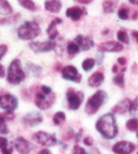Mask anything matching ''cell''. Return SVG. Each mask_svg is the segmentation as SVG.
Here are the masks:
<instances>
[{
    "label": "cell",
    "instance_id": "cell-1",
    "mask_svg": "<svg viewBox=\"0 0 138 154\" xmlns=\"http://www.w3.org/2000/svg\"><path fill=\"white\" fill-rule=\"evenodd\" d=\"M95 128L107 139H113L118 134L116 120L113 113H107L100 116L95 124Z\"/></svg>",
    "mask_w": 138,
    "mask_h": 154
},
{
    "label": "cell",
    "instance_id": "cell-2",
    "mask_svg": "<svg viewBox=\"0 0 138 154\" xmlns=\"http://www.w3.org/2000/svg\"><path fill=\"white\" fill-rule=\"evenodd\" d=\"M26 79L20 59H14L10 62L7 72V82L12 85H18Z\"/></svg>",
    "mask_w": 138,
    "mask_h": 154
},
{
    "label": "cell",
    "instance_id": "cell-3",
    "mask_svg": "<svg viewBox=\"0 0 138 154\" xmlns=\"http://www.w3.org/2000/svg\"><path fill=\"white\" fill-rule=\"evenodd\" d=\"M108 100V95L103 90L96 91L93 96L88 100L85 111L88 115H94L95 114L101 106L103 105Z\"/></svg>",
    "mask_w": 138,
    "mask_h": 154
},
{
    "label": "cell",
    "instance_id": "cell-4",
    "mask_svg": "<svg viewBox=\"0 0 138 154\" xmlns=\"http://www.w3.org/2000/svg\"><path fill=\"white\" fill-rule=\"evenodd\" d=\"M40 26L34 21H26L18 29V36L22 40H31L40 34Z\"/></svg>",
    "mask_w": 138,
    "mask_h": 154
},
{
    "label": "cell",
    "instance_id": "cell-5",
    "mask_svg": "<svg viewBox=\"0 0 138 154\" xmlns=\"http://www.w3.org/2000/svg\"><path fill=\"white\" fill-rule=\"evenodd\" d=\"M55 100H56V96L53 92H52L50 95H45L40 90L35 95L34 103L40 109L46 110L53 105V103H55Z\"/></svg>",
    "mask_w": 138,
    "mask_h": 154
},
{
    "label": "cell",
    "instance_id": "cell-6",
    "mask_svg": "<svg viewBox=\"0 0 138 154\" xmlns=\"http://www.w3.org/2000/svg\"><path fill=\"white\" fill-rule=\"evenodd\" d=\"M67 100H68V105L69 109L72 110H76L78 109L83 100H84V94L82 91H77L74 89L73 88H70L68 89L67 93Z\"/></svg>",
    "mask_w": 138,
    "mask_h": 154
},
{
    "label": "cell",
    "instance_id": "cell-7",
    "mask_svg": "<svg viewBox=\"0 0 138 154\" xmlns=\"http://www.w3.org/2000/svg\"><path fill=\"white\" fill-rule=\"evenodd\" d=\"M18 106L19 100L14 95L0 91V109L6 111H14Z\"/></svg>",
    "mask_w": 138,
    "mask_h": 154
},
{
    "label": "cell",
    "instance_id": "cell-8",
    "mask_svg": "<svg viewBox=\"0 0 138 154\" xmlns=\"http://www.w3.org/2000/svg\"><path fill=\"white\" fill-rule=\"evenodd\" d=\"M32 139L42 146H53L58 144V140L54 134H50L48 132L39 131L32 135Z\"/></svg>",
    "mask_w": 138,
    "mask_h": 154
},
{
    "label": "cell",
    "instance_id": "cell-9",
    "mask_svg": "<svg viewBox=\"0 0 138 154\" xmlns=\"http://www.w3.org/2000/svg\"><path fill=\"white\" fill-rule=\"evenodd\" d=\"M61 75H62L63 79L67 81H70V82H74L76 83H80L82 79V75L80 74L78 69L72 65L62 67Z\"/></svg>",
    "mask_w": 138,
    "mask_h": 154
},
{
    "label": "cell",
    "instance_id": "cell-10",
    "mask_svg": "<svg viewBox=\"0 0 138 154\" xmlns=\"http://www.w3.org/2000/svg\"><path fill=\"white\" fill-rule=\"evenodd\" d=\"M22 124L26 127H35L43 122V116L39 111H32L24 116L21 119Z\"/></svg>",
    "mask_w": 138,
    "mask_h": 154
},
{
    "label": "cell",
    "instance_id": "cell-11",
    "mask_svg": "<svg viewBox=\"0 0 138 154\" xmlns=\"http://www.w3.org/2000/svg\"><path fill=\"white\" fill-rule=\"evenodd\" d=\"M56 47V43L48 40V41H32L29 43V48L35 53H47L53 50Z\"/></svg>",
    "mask_w": 138,
    "mask_h": 154
},
{
    "label": "cell",
    "instance_id": "cell-12",
    "mask_svg": "<svg viewBox=\"0 0 138 154\" xmlns=\"http://www.w3.org/2000/svg\"><path fill=\"white\" fill-rule=\"evenodd\" d=\"M136 150V145L128 141H120L113 145L112 151L116 154H131Z\"/></svg>",
    "mask_w": 138,
    "mask_h": 154
},
{
    "label": "cell",
    "instance_id": "cell-13",
    "mask_svg": "<svg viewBox=\"0 0 138 154\" xmlns=\"http://www.w3.org/2000/svg\"><path fill=\"white\" fill-rule=\"evenodd\" d=\"M123 45L117 41H107L98 45V50L106 53H118L122 51Z\"/></svg>",
    "mask_w": 138,
    "mask_h": 154
},
{
    "label": "cell",
    "instance_id": "cell-14",
    "mask_svg": "<svg viewBox=\"0 0 138 154\" xmlns=\"http://www.w3.org/2000/svg\"><path fill=\"white\" fill-rule=\"evenodd\" d=\"M81 51H88L94 46V42L93 38L89 36H83L81 34L77 35L74 40Z\"/></svg>",
    "mask_w": 138,
    "mask_h": 154
},
{
    "label": "cell",
    "instance_id": "cell-15",
    "mask_svg": "<svg viewBox=\"0 0 138 154\" xmlns=\"http://www.w3.org/2000/svg\"><path fill=\"white\" fill-rule=\"evenodd\" d=\"M87 14L88 11L85 7L74 6V7H70L66 11V16L70 19H72L73 21H78L81 19L82 16Z\"/></svg>",
    "mask_w": 138,
    "mask_h": 154
},
{
    "label": "cell",
    "instance_id": "cell-16",
    "mask_svg": "<svg viewBox=\"0 0 138 154\" xmlns=\"http://www.w3.org/2000/svg\"><path fill=\"white\" fill-rule=\"evenodd\" d=\"M15 149L20 154H29L32 150V145L23 137H18L14 141Z\"/></svg>",
    "mask_w": 138,
    "mask_h": 154
},
{
    "label": "cell",
    "instance_id": "cell-17",
    "mask_svg": "<svg viewBox=\"0 0 138 154\" xmlns=\"http://www.w3.org/2000/svg\"><path fill=\"white\" fill-rule=\"evenodd\" d=\"M131 102L128 98H125L122 101H120L116 106L112 108V112L113 114H119V115H123L126 112H128L129 109V107L131 104Z\"/></svg>",
    "mask_w": 138,
    "mask_h": 154
},
{
    "label": "cell",
    "instance_id": "cell-18",
    "mask_svg": "<svg viewBox=\"0 0 138 154\" xmlns=\"http://www.w3.org/2000/svg\"><path fill=\"white\" fill-rule=\"evenodd\" d=\"M61 23H62V19H59V18H55V19H53L51 21L50 25L48 26L47 29H46V32L48 34V37H49L50 40L52 41V40H54L55 38L58 37L59 32L56 29V26L61 24Z\"/></svg>",
    "mask_w": 138,
    "mask_h": 154
},
{
    "label": "cell",
    "instance_id": "cell-19",
    "mask_svg": "<svg viewBox=\"0 0 138 154\" xmlns=\"http://www.w3.org/2000/svg\"><path fill=\"white\" fill-rule=\"evenodd\" d=\"M104 74L101 71H97L94 73L88 80V84L92 88H97L104 82Z\"/></svg>",
    "mask_w": 138,
    "mask_h": 154
},
{
    "label": "cell",
    "instance_id": "cell-20",
    "mask_svg": "<svg viewBox=\"0 0 138 154\" xmlns=\"http://www.w3.org/2000/svg\"><path fill=\"white\" fill-rule=\"evenodd\" d=\"M62 8V4L59 0H46L45 2L46 11L52 13H58Z\"/></svg>",
    "mask_w": 138,
    "mask_h": 154
},
{
    "label": "cell",
    "instance_id": "cell-21",
    "mask_svg": "<svg viewBox=\"0 0 138 154\" xmlns=\"http://www.w3.org/2000/svg\"><path fill=\"white\" fill-rule=\"evenodd\" d=\"M13 13L12 6L8 0H0V14L10 16Z\"/></svg>",
    "mask_w": 138,
    "mask_h": 154
},
{
    "label": "cell",
    "instance_id": "cell-22",
    "mask_svg": "<svg viewBox=\"0 0 138 154\" xmlns=\"http://www.w3.org/2000/svg\"><path fill=\"white\" fill-rule=\"evenodd\" d=\"M26 68L28 70L30 74L34 77H39L42 74V67H40L39 65L33 64L32 62H27L26 63Z\"/></svg>",
    "mask_w": 138,
    "mask_h": 154
},
{
    "label": "cell",
    "instance_id": "cell-23",
    "mask_svg": "<svg viewBox=\"0 0 138 154\" xmlns=\"http://www.w3.org/2000/svg\"><path fill=\"white\" fill-rule=\"evenodd\" d=\"M128 112H129V115L133 118H136L138 120V96L134 99V101L131 102Z\"/></svg>",
    "mask_w": 138,
    "mask_h": 154
},
{
    "label": "cell",
    "instance_id": "cell-24",
    "mask_svg": "<svg viewBox=\"0 0 138 154\" xmlns=\"http://www.w3.org/2000/svg\"><path fill=\"white\" fill-rule=\"evenodd\" d=\"M18 2L23 8L28 10V11H35L37 10L36 5L33 2V0H18Z\"/></svg>",
    "mask_w": 138,
    "mask_h": 154
},
{
    "label": "cell",
    "instance_id": "cell-25",
    "mask_svg": "<svg viewBox=\"0 0 138 154\" xmlns=\"http://www.w3.org/2000/svg\"><path fill=\"white\" fill-rule=\"evenodd\" d=\"M102 8L105 13H113L116 9V3L112 0H105L102 3Z\"/></svg>",
    "mask_w": 138,
    "mask_h": 154
},
{
    "label": "cell",
    "instance_id": "cell-26",
    "mask_svg": "<svg viewBox=\"0 0 138 154\" xmlns=\"http://www.w3.org/2000/svg\"><path fill=\"white\" fill-rule=\"evenodd\" d=\"M52 121L55 125H61L66 121V114L62 111H58L53 116Z\"/></svg>",
    "mask_w": 138,
    "mask_h": 154
},
{
    "label": "cell",
    "instance_id": "cell-27",
    "mask_svg": "<svg viewBox=\"0 0 138 154\" xmlns=\"http://www.w3.org/2000/svg\"><path fill=\"white\" fill-rule=\"evenodd\" d=\"M94 65H95V60L92 58H88L83 60L81 67L84 71H90L94 68Z\"/></svg>",
    "mask_w": 138,
    "mask_h": 154
},
{
    "label": "cell",
    "instance_id": "cell-28",
    "mask_svg": "<svg viewBox=\"0 0 138 154\" xmlns=\"http://www.w3.org/2000/svg\"><path fill=\"white\" fill-rule=\"evenodd\" d=\"M67 51L69 55H75L80 51L79 46L74 41V42H69L67 46Z\"/></svg>",
    "mask_w": 138,
    "mask_h": 154
},
{
    "label": "cell",
    "instance_id": "cell-29",
    "mask_svg": "<svg viewBox=\"0 0 138 154\" xmlns=\"http://www.w3.org/2000/svg\"><path fill=\"white\" fill-rule=\"evenodd\" d=\"M10 132V130L8 129L6 125V119L3 116L2 114H0V133L3 135L8 134Z\"/></svg>",
    "mask_w": 138,
    "mask_h": 154
},
{
    "label": "cell",
    "instance_id": "cell-30",
    "mask_svg": "<svg viewBox=\"0 0 138 154\" xmlns=\"http://www.w3.org/2000/svg\"><path fill=\"white\" fill-rule=\"evenodd\" d=\"M126 128L130 131H136L138 130V120L136 118H131L126 123Z\"/></svg>",
    "mask_w": 138,
    "mask_h": 154
},
{
    "label": "cell",
    "instance_id": "cell-31",
    "mask_svg": "<svg viewBox=\"0 0 138 154\" xmlns=\"http://www.w3.org/2000/svg\"><path fill=\"white\" fill-rule=\"evenodd\" d=\"M117 38L120 42L124 43V44H128V42H129L128 33L124 30H120L117 32Z\"/></svg>",
    "mask_w": 138,
    "mask_h": 154
},
{
    "label": "cell",
    "instance_id": "cell-32",
    "mask_svg": "<svg viewBox=\"0 0 138 154\" xmlns=\"http://www.w3.org/2000/svg\"><path fill=\"white\" fill-rule=\"evenodd\" d=\"M113 82L116 85H117L120 88H124V75L122 73L117 74L113 78Z\"/></svg>",
    "mask_w": 138,
    "mask_h": 154
},
{
    "label": "cell",
    "instance_id": "cell-33",
    "mask_svg": "<svg viewBox=\"0 0 138 154\" xmlns=\"http://www.w3.org/2000/svg\"><path fill=\"white\" fill-rule=\"evenodd\" d=\"M20 18V14H15V15H12V16H10L9 18L7 19H3L0 20V24L1 25H5V24H11V23H14L16 22L18 19Z\"/></svg>",
    "mask_w": 138,
    "mask_h": 154
},
{
    "label": "cell",
    "instance_id": "cell-34",
    "mask_svg": "<svg viewBox=\"0 0 138 154\" xmlns=\"http://www.w3.org/2000/svg\"><path fill=\"white\" fill-rule=\"evenodd\" d=\"M119 19H122V20H128V10L127 8L122 7L120 8L117 12Z\"/></svg>",
    "mask_w": 138,
    "mask_h": 154
},
{
    "label": "cell",
    "instance_id": "cell-35",
    "mask_svg": "<svg viewBox=\"0 0 138 154\" xmlns=\"http://www.w3.org/2000/svg\"><path fill=\"white\" fill-rule=\"evenodd\" d=\"M8 148V139L4 137H0V150L3 152Z\"/></svg>",
    "mask_w": 138,
    "mask_h": 154
},
{
    "label": "cell",
    "instance_id": "cell-36",
    "mask_svg": "<svg viewBox=\"0 0 138 154\" xmlns=\"http://www.w3.org/2000/svg\"><path fill=\"white\" fill-rule=\"evenodd\" d=\"M72 154H88L86 150L82 147H80L79 145H75L74 146L73 150H72Z\"/></svg>",
    "mask_w": 138,
    "mask_h": 154
},
{
    "label": "cell",
    "instance_id": "cell-37",
    "mask_svg": "<svg viewBox=\"0 0 138 154\" xmlns=\"http://www.w3.org/2000/svg\"><path fill=\"white\" fill-rule=\"evenodd\" d=\"M8 51V48L6 45H0V60H2L3 57L6 54Z\"/></svg>",
    "mask_w": 138,
    "mask_h": 154
},
{
    "label": "cell",
    "instance_id": "cell-38",
    "mask_svg": "<svg viewBox=\"0 0 138 154\" xmlns=\"http://www.w3.org/2000/svg\"><path fill=\"white\" fill-rule=\"evenodd\" d=\"M3 116L6 119V120H12L14 117H15V115H14V113H13V111H6L5 113H4V114H2Z\"/></svg>",
    "mask_w": 138,
    "mask_h": 154
},
{
    "label": "cell",
    "instance_id": "cell-39",
    "mask_svg": "<svg viewBox=\"0 0 138 154\" xmlns=\"http://www.w3.org/2000/svg\"><path fill=\"white\" fill-rule=\"evenodd\" d=\"M83 143L85 145H87V146H92L93 144H94V140H93V138L91 137H86L85 138H84V140H83Z\"/></svg>",
    "mask_w": 138,
    "mask_h": 154
},
{
    "label": "cell",
    "instance_id": "cell-40",
    "mask_svg": "<svg viewBox=\"0 0 138 154\" xmlns=\"http://www.w3.org/2000/svg\"><path fill=\"white\" fill-rule=\"evenodd\" d=\"M40 90L45 94V95H50L52 92V88H50V87H47V86H41L40 88Z\"/></svg>",
    "mask_w": 138,
    "mask_h": 154
},
{
    "label": "cell",
    "instance_id": "cell-41",
    "mask_svg": "<svg viewBox=\"0 0 138 154\" xmlns=\"http://www.w3.org/2000/svg\"><path fill=\"white\" fill-rule=\"evenodd\" d=\"M117 62L122 66H125L127 64V59L125 57H120L117 59Z\"/></svg>",
    "mask_w": 138,
    "mask_h": 154
},
{
    "label": "cell",
    "instance_id": "cell-42",
    "mask_svg": "<svg viewBox=\"0 0 138 154\" xmlns=\"http://www.w3.org/2000/svg\"><path fill=\"white\" fill-rule=\"evenodd\" d=\"M5 75V71H4V67L3 65L0 64V78H4Z\"/></svg>",
    "mask_w": 138,
    "mask_h": 154
},
{
    "label": "cell",
    "instance_id": "cell-43",
    "mask_svg": "<svg viewBox=\"0 0 138 154\" xmlns=\"http://www.w3.org/2000/svg\"><path fill=\"white\" fill-rule=\"evenodd\" d=\"M78 3H80V4H83V5H88L90 3H92L94 0H74Z\"/></svg>",
    "mask_w": 138,
    "mask_h": 154
},
{
    "label": "cell",
    "instance_id": "cell-44",
    "mask_svg": "<svg viewBox=\"0 0 138 154\" xmlns=\"http://www.w3.org/2000/svg\"><path fill=\"white\" fill-rule=\"evenodd\" d=\"M38 154H52V152H50V150L46 149V148H45V149L40 150V152H38Z\"/></svg>",
    "mask_w": 138,
    "mask_h": 154
},
{
    "label": "cell",
    "instance_id": "cell-45",
    "mask_svg": "<svg viewBox=\"0 0 138 154\" xmlns=\"http://www.w3.org/2000/svg\"><path fill=\"white\" fill-rule=\"evenodd\" d=\"M131 35L133 36V38H135L136 41L138 42V32L137 31H133L132 32V33H131Z\"/></svg>",
    "mask_w": 138,
    "mask_h": 154
},
{
    "label": "cell",
    "instance_id": "cell-46",
    "mask_svg": "<svg viewBox=\"0 0 138 154\" xmlns=\"http://www.w3.org/2000/svg\"><path fill=\"white\" fill-rule=\"evenodd\" d=\"M2 154H12V148H10V149L7 148L6 150L2 152Z\"/></svg>",
    "mask_w": 138,
    "mask_h": 154
},
{
    "label": "cell",
    "instance_id": "cell-47",
    "mask_svg": "<svg viewBox=\"0 0 138 154\" xmlns=\"http://www.w3.org/2000/svg\"><path fill=\"white\" fill-rule=\"evenodd\" d=\"M112 72H113L114 74L118 73V66H117V65H114V66H113V67H112Z\"/></svg>",
    "mask_w": 138,
    "mask_h": 154
},
{
    "label": "cell",
    "instance_id": "cell-48",
    "mask_svg": "<svg viewBox=\"0 0 138 154\" xmlns=\"http://www.w3.org/2000/svg\"><path fill=\"white\" fill-rule=\"evenodd\" d=\"M60 67H61V65H60V63H59V62H58V63L56 64V66H55V69H56V71H59V70L61 71V69H62V68H60Z\"/></svg>",
    "mask_w": 138,
    "mask_h": 154
},
{
    "label": "cell",
    "instance_id": "cell-49",
    "mask_svg": "<svg viewBox=\"0 0 138 154\" xmlns=\"http://www.w3.org/2000/svg\"><path fill=\"white\" fill-rule=\"evenodd\" d=\"M81 137V131H80L79 133H78V135L76 136V137H75V141L76 142H79L80 141V138Z\"/></svg>",
    "mask_w": 138,
    "mask_h": 154
},
{
    "label": "cell",
    "instance_id": "cell-50",
    "mask_svg": "<svg viewBox=\"0 0 138 154\" xmlns=\"http://www.w3.org/2000/svg\"><path fill=\"white\" fill-rule=\"evenodd\" d=\"M138 19V11H135V13H134V15H133V17H132V19L133 20H136V19Z\"/></svg>",
    "mask_w": 138,
    "mask_h": 154
},
{
    "label": "cell",
    "instance_id": "cell-51",
    "mask_svg": "<svg viewBox=\"0 0 138 154\" xmlns=\"http://www.w3.org/2000/svg\"><path fill=\"white\" fill-rule=\"evenodd\" d=\"M128 1L134 5H138V0H128Z\"/></svg>",
    "mask_w": 138,
    "mask_h": 154
},
{
    "label": "cell",
    "instance_id": "cell-52",
    "mask_svg": "<svg viewBox=\"0 0 138 154\" xmlns=\"http://www.w3.org/2000/svg\"><path fill=\"white\" fill-rule=\"evenodd\" d=\"M136 137H137V138H138V130L136 131Z\"/></svg>",
    "mask_w": 138,
    "mask_h": 154
},
{
    "label": "cell",
    "instance_id": "cell-53",
    "mask_svg": "<svg viewBox=\"0 0 138 154\" xmlns=\"http://www.w3.org/2000/svg\"><path fill=\"white\" fill-rule=\"evenodd\" d=\"M136 154H138V152H137V153H136Z\"/></svg>",
    "mask_w": 138,
    "mask_h": 154
}]
</instances>
